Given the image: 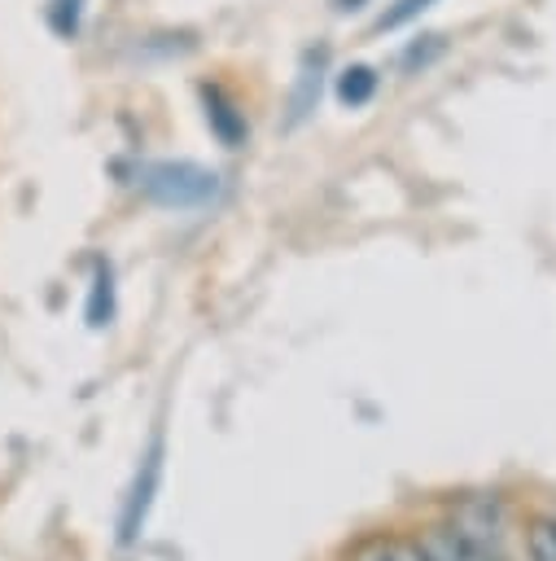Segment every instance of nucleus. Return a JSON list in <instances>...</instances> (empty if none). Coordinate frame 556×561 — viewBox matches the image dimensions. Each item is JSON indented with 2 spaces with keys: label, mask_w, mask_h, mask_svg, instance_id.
<instances>
[{
  "label": "nucleus",
  "mask_w": 556,
  "mask_h": 561,
  "mask_svg": "<svg viewBox=\"0 0 556 561\" xmlns=\"http://www.w3.org/2000/svg\"><path fill=\"white\" fill-rule=\"evenodd\" d=\"M416 548H420L425 561H499L495 535L486 539L473 522H442V526H429Z\"/></svg>",
  "instance_id": "f03ea898"
},
{
  "label": "nucleus",
  "mask_w": 556,
  "mask_h": 561,
  "mask_svg": "<svg viewBox=\"0 0 556 561\" xmlns=\"http://www.w3.org/2000/svg\"><path fill=\"white\" fill-rule=\"evenodd\" d=\"M438 0H394L381 18H377V31H398V26H407V22H416L425 9H433Z\"/></svg>",
  "instance_id": "0eeeda50"
},
{
  "label": "nucleus",
  "mask_w": 556,
  "mask_h": 561,
  "mask_svg": "<svg viewBox=\"0 0 556 561\" xmlns=\"http://www.w3.org/2000/svg\"><path fill=\"white\" fill-rule=\"evenodd\" d=\"M530 561H556V517L530 526Z\"/></svg>",
  "instance_id": "6e6552de"
},
{
  "label": "nucleus",
  "mask_w": 556,
  "mask_h": 561,
  "mask_svg": "<svg viewBox=\"0 0 556 561\" xmlns=\"http://www.w3.org/2000/svg\"><path fill=\"white\" fill-rule=\"evenodd\" d=\"M158 473H162V443L153 438L149 456L140 460L136 486H131V495H127L123 522H118V539H123V543H131V539L140 535V526H144V513H149V504H153V491H158Z\"/></svg>",
  "instance_id": "7ed1b4c3"
},
{
  "label": "nucleus",
  "mask_w": 556,
  "mask_h": 561,
  "mask_svg": "<svg viewBox=\"0 0 556 561\" xmlns=\"http://www.w3.org/2000/svg\"><path fill=\"white\" fill-rule=\"evenodd\" d=\"M355 561H425V557H420L416 543H372Z\"/></svg>",
  "instance_id": "1a4fd4ad"
},
{
  "label": "nucleus",
  "mask_w": 556,
  "mask_h": 561,
  "mask_svg": "<svg viewBox=\"0 0 556 561\" xmlns=\"http://www.w3.org/2000/svg\"><path fill=\"white\" fill-rule=\"evenodd\" d=\"M140 188L162 206L188 210V206H206L219 193V175L197 162H153L140 171Z\"/></svg>",
  "instance_id": "f257e3e1"
},
{
  "label": "nucleus",
  "mask_w": 556,
  "mask_h": 561,
  "mask_svg": "<svg viewBox=\"0 0 556 561\" xmlns=\"http://www.w3.org/2000/svg\"><path fill=\"white\" fill-rule=\"evenodd\" d=\"M109 316H114V276H109V267L101 263V267H96V276H92L88 324H92V329H101V324H109Z\"/></svg>",
  "instance_id": "423d86ee"
},
{
  "label": "nucleus",
  "mask_w": 556,
  "mask_h": 561,
  "mask_svg": "<svg viewBox=\"0 0 556 561\" xmlns=\"http://www.w3.org/2000/svg\"><path fill=\"white\" fill-rule=\"evenodd\" d=\"M372 92H377V70H372V66H346V70L337 75V101H341V105L359 110V105L372 101Z\"/></svg>",
  "instance_id": "39448f33"
},
{
  "label": "nucleus",
  "mask_w": 556,
  "mask_h": 561,
  "mask_svg": "<svg viewBox=\"0 0 556 561\" xmlns=\"http://www.w3.org/2000/svg\"><path fill=\"white\" fill-rule=\"evenodd\" d=\"M206 123H210V131H215L228 149H236V145L245 140V118H241L236 101H232L223 88H206Z\"/></svg>",
  "instance_id": "20e7f679"
}]
</instances>
